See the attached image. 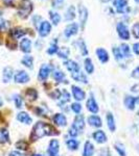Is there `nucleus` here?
Masks as SVG:
<instances>
[{
  "instance_id": "43",
  "label": "nucleus",
  "mask_w": 139,
  "mask_h": 156,
  "mask_svg": "<svg viewBox=\"0 0 139 156\" xmlns=\"http://www.w3.org/2000/svg\"><path fill=\"white\" fill-rule=\"evenodd\" d=\"M27 147H28V144H27V142H25V140H19L16 144V148L19 150H26Z\"/></svg>"
},
{
  "instance_id": "58",
  "label": "nucleus",
  "mask_w": 139,
  "mask_h": 156,
  "mask_svg": "<svg viewBox=\"0 0 139 156\" xmlns=\"http://www.w3.org/2000/svg\"><path fill=\"white\" fill-rule=\"evenodd\" d=\"M61 1H63V0H61Z\"/></svg>"
},
{
  "instance_id": "4",
  "label": "nucleus",
  "mask_w": 139,
  "mask_h": 156,
  "mask_svg": "<svg viewBox=\"0 0 139 156\" xmlns=\"http://www.w3.org/2000/svg\"><path fill=\"white\" fill-rule=\"evenodd\" d=\"M116 30H117L118 37H119L121 40L127 41V40L130 39V31H129L128 26L125 23H122V22L117 23V25H116Z\"/></svg>"
},
{
  "instance_id": "21",
  "label": "nucleus",
  "mask_w": 139,
  "mask_h": 156,
  "mask_svg": "<svg viewBox=\"0 0 139 156\" xmlns=\"http://www.w3.org/2000/svg\"><path fill=\"white\" fill-rule=\"evenodd\" d=\"M88 123H89L90 126L96 127V128H100L103 125L102 120H100V118L97 117V115H90V117L88 118Z\"/></svg>"
},
{
  "instance_id": "57",
  "label": "nucleus",
  "mask_w": 139,
  "mask_h": 156,
  "mask_svg": "<svg viewBox=\"0 0 139 156\" xmlns=\"http://www.w3.org/2000/svg\"><path fill=\"white\" fill-rule=\"evenodd\" d=\"M0 23H1V12H0Z\"/></svg>"
},
{
  "instance_id": "38",
  "label": "nucleus",
  "mask_w": 139,
  "mask_h": 156,
  "mask_svg": "<svg viewBox=\"0 0 139 156\" xmlns=\"http://www.w3.org/2000/svg\"><path fill=\"white\" fill-rule=\"evenodd\" d=\"M112 52H113V54H114L115 59H116V60H118V62H119V60H122L123 58H125V57H123V55H122V53H121L119 47H117V46L113 47Z\"/></svg>"
},
{
  "instance_id": "33",
  "label": "nucleus",
  "mask_w": 139,
  "mask_h": 156,
  "mask_svg": "<svg viewBox=\"0 0 139 156\" xmlns=\"http://www.w3.org/2000/svg\"><path fill=\"white\" fill-rule=\"evenodd\" d=\"M70 54V50L68 47H63V48L59 49L58 51V55H59L60 58H63V59H67L68 56Z\"/></svg>"
},
{
  "instance_id": "2",
  "label": "nucleus",
  "mask_w": 139,
  "mask_h": 156,
  "mask_svg": "<svg viewBox=\"0 0 139 156\" xmlns=\"http://www.w3.org/2000/svg\"><path fill=\"white\" fill-rule=\"evenodd\" d=\"M32 2L30 0H22L18 7V15L21 19H26L32 12Z\"/></svg>"
},
{
  "instance_id": "16",
  "label": "nucleus",
  "mask_w": 139,
  "mask_h": 156,
  "mask_svg": "<svg viewBox=\"0 0 139 156\" xmlns=\"http://www.w3.org/2000/svg\"><path fill=\"white\" fill-rule=\"evenodd\" d=\"M72 126L75 128V129H77L79 131L81 130L84 129L85 127V122H84V115H77V117H75L74 121H73V124Z\"/></svg>"
},
{
  "instance_id": "35",
  "label": "nucleus",
  "mask_w": 139,
  "mask_h": 156,
  "mask_svg": "<svg viewBox=\"0 0 139 156\" xmlns=\"http://www.w3.org/2000/svg\"><path fill=\"white\" fill-rule=\"evenodd\" d=\"M52 76H54V78L58 82H63V80H64V78H65V74L61 71V70H54V71L52 72Z\"/></svg>"
},
{
  "instance_id": "53",
  "label": "nucleus",
  "mask_w": 139,
  "mask_h": 156,
  "mask_svg": "<svg viewBox=\"0 0 139 156\" xmlns=\"http://www.w3.org/2000/svg\"><path fill=\"white\" fill-rule=\"evenodd\" d=\"M135 101H136V103H137V104H139V96L135 98Z\"/></svg>"
},
{
  "instance_id": "55",
  "label": "nucleus",
  "mask_w": 139,
  "mask_h": 156,
  "mask_svg": "<svg viewBox=\"0 0 139 156\" xmlns=\"http://www.w3.org/2000/svg\"><path fill=\"white\" fill-rule=\"evenodd\" d=\"M32 156H43V155L42 154H34Z\"/></svg>"
},
{
  "instance_id": "39",
  "label": "nucleus",
  "mask_w": 139,
  "mask_h": 156,
  "mask_svg": "<svg viewBox=\"0 0 139 156\" xmlns=\"http://www.w3.org/2000/svg\"><path fill=\"white\" fill-rule=\"evenodd\" d=\"M26 97L28 98L29 100H36L38 98V93L36 90L34 89H28L26 92Z\"/></svg>"
},
{
  "instance_id": "18",
  "label": "nucleus",
  "mask_w": 139,
  "mask_h": 156,
  "mask_svg": "<svg viewBox=\"0 0 139 156\" xmlns=\"http://www.w3.org/2000/svg\"><path fill=\"white\" fill-rule=\"evenodd\" d=\"M64 65H65V67H66V69L71 73V74L81 70L77 62H75L74 60H66V62H64Z\"/></svg>"
},
{
  "instance_id": "54",
  "label": "nucleus",
  "mask_w": 139,
  "mask_h": 156,
  "mask_svg": "<svg viewBox=\"0 0 139 156\" xmlns=\"http://www.w3.org/2000/svg\"><path fill=\"white\" fill-rule=\"evenodd\" d=\"M2 105H3V101H2V99L0 98V107H1Z\"/></svg>"
},
{
  "instance_id": "59",
  "label": "nucleus",
  "mask_w": 139,
  "mask_h": 156,
  "mask_svg": "<svg viewBox=\"0 0 139 156\" xmlns=\"http://www.w3.org/2000/svg\"><path fill=\"white\" fill-rule=\"evenodd\" d=\"M58 156H59V155H58Z\"/></svg>"
},
{
  "instance_id": "30",
  "label": "nucleus",
  "mask_w": 139,
  "mask_h": 156,
  "mask_svg": "<svg viewBox=\"0 0 139 156\" xmlns=\"http://www.w3.org/2000/svg\"><path fill=\"white\" fill-rule=\"evenodd\" d=\"M84 64H85V70H86V72L88 73V74H92L93 72H94V65H93V62H92V60H91V58H86L85 59V62H84Z\"/></svg>"
},
{
  "instance_id": "23",
  "label": "nucleus",
  "mask_w": 139,
  "mask_h": 156,
  "mask_svg": "<svg viewBox=\"0 0 139 156\" xmlns=\"http://www.w3.org/2000/svg\"><path fill=\"white\" fill-rule=\"evenodd\" d=\"M11 34L15 40H18L20 37H24L25 34H26V32L22 28H20V27H15V28H13L11 30Z\"/></svg>"
},
{
  "instance_id": "36",
  "label": "nucleus",
  "mask_w": 139,
  "mask_h": 156,
  "mask_svg": "<svg viewBox=\"0 0 139 156\" xmlns=\"http://www.w3.org/2000/svg\"><path fill=\"white\" fill-rule=\"evenodd\" d=\"M60 99H61V102H60V104H59V105L61 106V105L65 104V103L68 102V101L70 100V95H69V93H68L66 90H64L62 93H61Z\"/></svg>"
},
{
  "instance_id": "7",
  "label": "nucleus",
  "mask_w": 139,
  "mask_h": 156,
  "mask_svg": "<svg viewBox=\"0 0 139 156\" xmlns=\"http://www.w3.org/2000/svg\"><path fill=\"white\" fill-rule=\"evenodd\" d=\"M79 32V24L77 23H70L68 24L64 29V34L66 37H71Z\"/></svg>"
},
{
  "instance_id": "14",
  "label": "nucleus",
  "mask_w": 139,
  "mask_h": 156,
  "mask_svg": "<svg viewBox=\"0 0 139 156\" xmlns=\"http://www.w3.org/2000/svg\"><path fill=\"white\" fill-rule=\"evenodd\" d=\"M87 109L92 114H97L98 112V105L95 101L94 97L91 96L87 101Z\"/></svg>"
},
{
  "instance_id": "42",
  "label": "nucleus",
  "mask_w": 139,
  "mask_h": 156,
  "mask_svg": "<svg viewBox=\"0 0 139 156\" xmlns=\"http://www.w3.org/2000/svg\"><path fill=\"white\" fill-rule=\"evenodd\" d=\"M115 150L117 151L118 154H119L120 156H126V150H125V147H123L122 144H120V143H116Z\"/></svg>"
},
{
  "instance_id": "27",
  "label": "nucleus",
  "mask_w": 139,
  "mask_h": 156,
  "mask_svg": "<svg viewBox=\"0 0 139 156\" xmlns=\"http://www.w3.org/2000/svg\"><path fill=\"white\" fill-rule=\"evenodd\" d=\"M135 104H136V101H135V98L132 97V96H127L125 98V105L128 109L130 110H133L135 108Z\"/></svg>"
},
{
  "instance_id": "56",
  "label": "nucleus",
  "mask_w": 139,
  "mask_h": 156,
  "mask_svg": "<svg viewBox=\"0 0 139 156\" xmlns=\"http://www.w3.org/2000/svg\"><path fill=\"white\" fill-rule=\"evenodd\" d=\"M134 1H135L136 3H138V4H139V0H134Z\"/></svg>"
},
{
  "instance_id": "19",
  "label": "nucleus",
  "mask_w": 139,
  "mask_h": 156,
  "mask_svg": "<svg viewBox=\"0 0 139 156\" xmlns=\"http://www.w3.org/2000/svg\"><path fill=\"white\" fill-rule=\"evenodd\" d=\"M93 138H94L95 142L98 143V144H103V143L107 142V135L102 130H97V131L93 133Z\"/></svg>"
},
{
  "instance_id": "52",
  "label": "nucleus",
  "mask_w": 139,
  "mask_h": 156,
  "mask_svg": "<svg viewBox=\"0 0 139 156\" xmlns=\"http://www.w3.org/2000/svg\"><path fill=\"white\" fill-rule=\"evenodd\" d=\"M102 2H103V3H108V2H110L111 0H100Z\"/></svg>"
},
{
  "instance_id": "37",
  "label": "nucleus",
  "mask_w": 139,
  "mask_h": 156,
  "mask_svg": "<svg viewBox=\"0 0 139 156\" xmlns=\"http://www.w3.org/2000/svg\"><path fill=\"white\" fill-rule=\"evenodd\" d=\"M66 145L70 150H77V148H79V142H77V140H74V138L68 140L66 142Z\"/></svg>"
},
{
  "instance_id": "51",
  "label": "nucleus",
  "mask_w": 139,
  "mask_h": 156,
  "mask_svg": "<svg viewBox=\"0 0 139 156\" xmlns=\"http://www.w3.org/2000/svg\"><path fill=\"white\" fill-rule=\"evenodd\" d=\"M2 1H3V3L6 4V5H12L14 0H2Z\"/></svg>"
},
{
  "instance_id": "26",
  "label": "nucleus",
  "mask_w": 139,
  "mask_h": 156,
  "mask_svg": "<svg viewBox=\"0 0 139 156\" xmlns=\"http://www.w3.org/2000/svg\"><path fill=\"white\" fill-rule=\"evenodd\" d=\"M74 18H75V7L73 5H70L66 11V14H65V20L66 21H72V20H74Z\"/></svg>"
},
{
  "instance_id": "3",
  "label": "nucleus",
  "mask_w": 139,
  "mask_h": 156,
  "mask_svg": "<svg viewBox=\"0 0 139 156\" xmlns=\"http://www.w3.org/2000/svg\"><path fill=\"white\" fill-rule=\"evenodd\" d=\"M113 5H114L118 14H127L130 12L128 0H113Z\"/></svg>"
},
{
  "instance_id": "6",
  "label": "nucleus",
  "mask_w": 139,
  "mask_h": 156,
  "mask_svg": "<svg viewBox=\"0 0 139 156\" xmlns=\"http://www.w3.org/2000/svg\"><path fill=\"white\" fill-rule=\"evenodd\" d=\"M14 79L15 82H17V83H27L30 80V77L27 74V72L20 70V71H17L16 74L14 75Z\"/></svg>"
},
{
  "instance_id": "45",
  "label": "nucleus",
  "mask_w": 139,
  "mask_h": 156,
  "mask_svg": "<svg viewBox=\"0 0 139 156\" xmlns=\"http://www.w3.org/2000/svg\"><path fill=\"white\" fill-rule=\"evenodd\" d=\"M71 109H72V112H74L75 114H80L81 112V110H82V106H81V104L80 103H72L71 104Z\"/></svg>"
},
{
  "instance_id": "8",
  "label": "nucleus",
  "mask_w": 139,
  "mask_h": 156,
  "mask_svg": "<svg viewBox=\"0 0 139 156\" xmlns=\"http://www.w3.org/2000/svg\"><path fill=\"white\" fill-rule=\"evenodd\" d=\"M88 11L87 9L83 5V4H80L79 5V17H80V22L81 25H82V28H84L86 23H87L88 20Z\"/></svg>"
},
{
  "instance_id": "29",
  "label": "nucleus",
  "mask_w": 139,
  "mask_h": 156,
  "mask_svg": "<svg viewBox=\"0 0 139 156\" xmlns=\"http://www.w3.org/2000/svg\"><path fill=\"white\" fill-rule=\"evenodd\" d=\"M49 17H50V20H51V23L55 25V26L61 22V16L59 12H57L54 11H49Z\"/></svg>"
},
{
  "instance_id": "15",
  "label": "nucleus",
  "mask_w": 139,
  "mask_h": 156,
  "mask_svg": "<svg viewBox=\"0 0 139 156\" xmlns=\"http://www.w3.org/2000/svg\"><path fill=\"white\" fill-rule=\"evenodd\" d=\"M14 76V70L12 67H6L3 69V73H2V80H3L4 83L9 82V80L12 79Z\"/></svg>"
},
{
  "instance_id": "41",
  "label": "nucleus",
  "mask_w": 139,
  "mask_h": 156,
  "mask_svg": "<svg viewBox=\"0 0 139 156\" xmlns=\"http://www.w3.org/2000/svg\"><path fill=\"white\" fill-rule=\"evenodd\" d=\"M13 100L15 102V105H16L17 108H21L22 104H23V100H22V97L20 95H14L13 97Z\"/></svg>"
},
{
  "instance_id": "13",
  "label": "nucleus",
  "mask_w": 139,
  "mask_h": 156,
  "mask_svg": "<svg viewBox=\"0 0 139 156\" xmlns=\"http://www.w3.org/2000/svg\"><path fill=\"white\" fill-rule=\"evenodd\" d=\"M95 53H96L98 59H100L103 64H106V62H109V53H108L106 49L97 48L96 50H95Z\"/></svg>"
},
{
  "instance_id": "34",
  "label": "nucleus",
  "mask_w": 139,
  "mask_h": 156,
  "mask_svg": "<svg viewBox=\"0 0 139 156\" xmlns=\"http://www.w3.org/2000/svg\"><path fill=\"white\" fill-rule=\"evenodd\" d=\"M107 123H108V127H109V129L112 132H114L115 129H116L115 120H114V117H113L111 114H108V115H107Z\"/></svg>"
},
{
  "instance_id": "25",
  "label": "nucleus",
  "mask_w": 139,
  "mask_h": 156,
  "mask_svg": "<svg viewBox=\"0 0 139 156\" xmlns=\"http://www.w3.org/2000/svg\"><path fill=\"white\" fill-rule=\"evenodd\" d=\"M21 62L26 68H28V69H32L34 68V57L32 55H25L23 58H22Z\"/></svg>"
},
{
  "instance_id": "12",
  "label": "nucleus",
  "mask_w": 139,
  "mask_h": 156,
  "mask_svg": "<svg viewBox=\"0 0 139 156\" xmlns=\"http://www.w3.org/2000/svg\"><path fill=\"white\" fill-rule=\"evenodd\" d=\"M19 46H20V50L22 52H24V53H29L32 51V41L29 39H26V37L22 39Z\"/></svg>"
},
{
  "instance_id": "20",
  "label": "nucleus",
  "mask_w": 139,
  "mask_h": 156,
  "mask_svg": "<svg viewBox=\"0 0 139 156\" xmlns=\"http://www.w3.org/2000/svg\"><path fill=\"white\" fill-rule=\"evenodd\" d=\"M71 76L75 81H79V82H83V83H87L88 82V79H87V76L83 73L82 71H77L75 73H72Z\"/></svg>"
},
{
  "instance_id": "11",
  "label": "nucleus",
  "mask_w": 139,
  "mask_h": 156,
  "mask_svg": "<svg viewBox=\"0 0 139 156\" xmlns=\"http://www.w3.org/2000/svg\"><path fill=\"white\" fill-rule=\"evenodd\" d=\"M50 72H51V68H50V66L49 65L44 64V65H42L41 68H40L39 75H38V76H39V78L41 80H46L49 76Z\"/></svg>"
},
{
  "instance_id": "32",
  "label": "nucleus",
  "mask_w": 139,
  "mask_h": 156,
  "mask_svg": "<svg viewBox=\"0 0 139 156\" xmlns=\"http://www.w3.org/2000/svg\"><path fill=\"white\" fill-rule=\"evenodd\" d=\"M75 45H77L79 46V49L81 51V54L84 55V56H86V55L88 54V49H87V46H86L85 42L83 41V40H79V41L75 42Z\"/></svg>"
},
{
  "instance_id": "50",
  "label": "nucleus",
  "mask_w": 139,
  "mask_h": 156,
  "mask_svg": "<svg viewBox=\"0 0 139 156\" xmlns=\"http://www.w3.org/2000/svg\"><path fill=\"white\" fill-rule=\"evenodd\" d=\"M9 156H22V154L19 152H17V151H13V152L9 153Z\"/></svg>"
},
{
  "instance_id": "49",
  "label": "nucleus",
  "mask_w": 139,
  "mask_h": 156,
  "mask_svg": "<svg viewBox=\"0 0 139 156\" xmlns=\"http://www.w3.org/2000/svg\"><path fill=\"white\" fill-rule=\"evenodd\" d=\"M133 51L135 52V54L139 55V43H135L133 45Z\"/></svg>"
},
{
  "instance_id": "48",
  "label": "nucleus",
  "mask_w": 139,
  "mask_h": 156,
  "mask_svg": "<svg viewBox=\"0 0 139 156\" xmlns=\"http://www.w3.org/2000/svg\"><path fill=\"white\" fill-rule=\"evenodd\" d=\"M100 156H110L109 149H106V148L102 149V150H100Z\"/></svg>"
},
{
  "instance_id": "47",
  "label": "nucleus",
  "mask_w": 139,
  "mask_h": 156,
  "mask_svg": "<svg viewBox=\"0 0 139 156\" xmlns=\"http://www.w3.org/2000/svg\"><path fill=\"white\" fill-rule=\"evenodd\" d=\"M131 76L133 78H135V79H139V67H136L135 69L133 70Z\"/></svg>"
},
{
  "instance_id": "31",
  "label": "nucleus",
  "mask_w": 139,
  "mask_h": 156,
  "mask_svg": "<svg viewBox=\"0 0 139 156\" xmlns=\"http://www.w3.org/2000/svg\"><path fill=\"white\" fill-rule=\"evenodd\" d=\"M9 140V134L6 129H0V144H6Z\"/></svg>"
},
{
  "instance_id": "5",
  "label": "nucleus",
  "mask_w": 139,
  "mask_h": 156,
  "mask_svg": "<svg viewBox=\"0 0 139 156\" xmlns=\"http://www.w3.org/2000/svg\"><path fill=\"white\" fill-rule=\"evenodd\" d=\"M51 31V24L49 23L48 21H42L40 23L39 29H38V32H39V36L42 37H47Z\"/></svg>"
},
{
  "instance_id": "46",
  "label": "nucleus",
  "mask_w": 139,
  "mask_h": 156,
  "mask_svg": "<svg viewBox=\"0 0 139 156\" xmlns=\"http://www.w3.org/2000/svg\"><path fill=\"white\" fill-rule=\"evenodd\" d=\"M79 133H80V131L77 129H75L73 126L70 127V129H69V135H70V136L75 137V136H77V135H79Z\"/></svg>"
},
{
  "instance_id": "22",
  "label": "nucleus",
  "mask_w": 139,
  "mask_h": 156,
  "mask_svg": "<svg viewBox=\"0 0 139 156\" xmlns=\"http://www.w3.org/2000/svg\"><path fill=\"white\" fill-rule=\"evenodd\" d=\"M17 119H18L19 122L21 123H24V124H27L29 125L30 123H32V118L29 117V115L27 114V112H19L18 115H17Z\"/></svg>"
},
{
  "instance_id": "17",
  "label": "nucleus",
  "mask_w": 139,
  "mask_h": 156,
  "mask_svg": "<svg viewBox=\"0 0 139 156\" xmlns=\"http://www.w3.org/2000/svg\"><path fill=\"white\" fill-rule=\"evenodd\" d=\"M54 122L55 125L60 127H65L67 125V119L64 115L62 114H55L54 115Z\"/></svg>"
},
{
  "instance_id": "40",
  "label": "nucleus",
  "mask_w": 139,
  "mask_h": 156,
  "mask_svg": "<svg viewBox=\"0 0 139 156\" xmlns=\"http://www.w3.org/2000/svg\"><path fill=\"white\" fill-rule=\"evenodd\" d=\"M58 51H59V46L57 45V42H54L51 45H50V47L48 49H47V53L49 55H52V54H55L58 53Z\"/></svg>"
},
{
  "instance_id": "10",
  "label": "nucleus",
  "mask_w": 139,
  "mask_h": 156,
  "mask_svg": "<svg viewBox=\"0 0 139 156\" xmlns=\"http://www.w3.org/2000/svg\"><path fill=\"white\" fill-rule=\"evenodd\" d=\"M71 90H72V95L73 98H74L77 101H82V100L85 99V92L83 90L81 87H77V85H72L71 87Z\"/></svg>"
},
{
  "instance_id": "1",
  "label": "nucleus",
  "mask_w": 139,
  "mask_h": 156,
  "mask_svg": "<svg viewBox=\"0 0 139 156\" xmlns=\"http://www.w3.org/2000/svg\"><path fill=\"white\" fill-rule=\"evenodd\" d=\"M57 133V130L49 124H46L44 122H38L34 126L32 133L30 135V138L32 140H36L38 138H41L46 135H54Z\"/></svg>"
},
{
  "instance_id": "28",
  "label": "nucleus",
  "mask_w": 139,
  "mask_h": 156,
  "mask_svg": "<svg viewBox=\"0 0 139 156\" xmlns=\"http://www.w3.org/2000/svg\"><path fill=\"white\" fill-rule=\"evenodd\" d=\"M119 49L121 51V53H122L123 57L125 58H130L131 57V49H130V46H129L128 44H121L119 46Z\"/></svg>"
},
{
  "instance_id": "24",
  "label": "nucleus",
  "mask_w": 139,
  "mask_h": 156,
  "mask_svg": "<svg viewBox=\"0 0 139 156\" xmlns=\"http://www.w3.org/2000/svg\"><path fill=\"white\" fill-rule=\"evenodd\" d=\"M93 154H94V146L90 142H86L84 151H83V156H92Z\"/></svg>"
},
{
  "instance_id": "9",
  "label": "nucleus",
  "mask_w": 139,
  "mask_h": 156,
  "mask_svg": "<svg viewBox=\"0 0 139 156\" xmlns=\"http://www.w3.org/2000/svg\"><path fill=\"white\" fill-rule=\"evenodd\" d=\"M59 142L57 140H51L49 142V146H48V149H47V153H48L49 156H58L59 154Z\"/></svg>"
},
{
  "instance_id": "44",
  "label": "nucleus",
  "mask_w": 139,
  "mask_h": 156,
  "mask_svg": "<svg viewBox=\"0 0 139 156\" xmlns=\"http://www.w3.org/2000/svg\"><path fill=\"white\" fill-rule=\"evenodd\" d=\"M132 32L133 36L136 37V39H139V22L135 23L132 27Z\"/></svg>"
}]
</instances>
